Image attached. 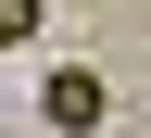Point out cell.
Instances as JSON below:
<instances>
[{
    "label": "cell",
    "mask_w": 151,
    "mask_h": 138,
    "mask_svg": "<svg viewBox=\"0 0 151 138\" xmlns=\"http://www.w3.org/2000/svg\"><path fill=\"white\" fill-rule=\"evenodd\" d=\"M38 13H50V0H0V38H38Z\"/></svg>",
    "instance_id": "obj_2"
},
{
    "label": "cell",
    "mask_w": 151,
    "mask_h": 138,
    "mask_svg": "<svg viewBox=\"0 0 151 138\" xmlns=\"http://www.w3.org/2000/svg\"><path fill=\"white\" fill-rule=\"evenodd\" d=\"M101 101H113V88H101L88 63H50V88H38V113H50V126H101Z\"/></svg>",
    "instance_id": "obj_1"
}]
</instances>
